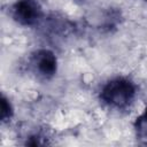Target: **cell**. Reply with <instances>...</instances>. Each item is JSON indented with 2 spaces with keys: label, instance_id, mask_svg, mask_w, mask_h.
<instances>
[{
  "label": "cell",
  "instance_id": "obj_1",
  "mask_svg": "<svg viewBox=\"0 0 147 147\" xmlns=\"http://www.w3.org/2000/svg\"><path fill=\"white\" fill-rule=\"evenodd\" d=\"M134 93V85L130 80L125 78H116L107 83L101 92V98L109 106L124 108L131 103Z\"/></svg>",
  "mask_w": 147,
  "mask_h": 147
},
{
  "label": "cell",
  "instance_id": "obj_2",
  "mask_svg": "<svg viewBox=\"0 0 147 147\" xmlns=\"http://www.w3.org/2000/svg\"><path fill=\"white\" fill-rule=\"evenodd\" d=\"M41 10L34 0H18L13 10L14 18L22 25H32L40 17Z\"/></svg>",
  "mask_w": 147,
  "mask_h": 147
},
{
  "label": "cell",
  "instance_id": "obj_3",
  "mask_svg": "<svg viewBox=\"0 0 147 147\" xmlns=\"http://www.w3.org/2000/svg\"><path fill=\"white\" fill-rule=\"evenodd\" d=\"M32 62L37 72L45 78H51L56 72V57L48 49L38 51L33 55Z\"/></svg>",
  "mask_w": 147,
  "mask_h": 147
},
{
  "label": "cell",
  "instance_id": "obj_4",
  "mask_svg": "<svg viewBox=\"0 0 147 147\" xmlns=\"http://www.w3.org/2000/svg\"><path fill=\"white\" fill-rule=\"evenodd\" d=\"M136 131L138 138L147 144V117L145 115H141L139 118H137L136 122Z\"/></svg>",
  "mask_w": 147,
  "mask_h": 147
},
{
  "label": "cell",
  "instance_id": "obj_5",
  "mask_svg": "<svg viewBox=\"0 0 147 147\" xmlns=\"http://www.w3.org/2000/svg\"><path fill=\"white\" fill-rule=\"evenodd\" d=\"M13 115V110H11V106L9 103V101L2 96L1 99V121L2 122H6L8 121Z\"/></svg>",
  "mask_w": 147,
  "mask_h": 147
},
{
  "label": "cell",
  "instance_id": "obj_6",
  "mask_svg": "<svg viewBox=\"0 0 147 147\" xmlns=\"http://www.w3.org/2000/svg\"><path fill=\"white\" fill-rule=\"evenodd\" d=\"M144 115H145V116L147 117V108H146V110H145V114H144Z\"/></svg>",
  "mask_w": 147,
  "mask_h": 147
}]
</instances>
